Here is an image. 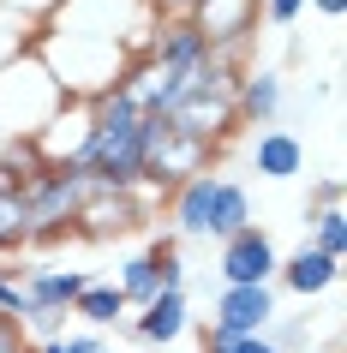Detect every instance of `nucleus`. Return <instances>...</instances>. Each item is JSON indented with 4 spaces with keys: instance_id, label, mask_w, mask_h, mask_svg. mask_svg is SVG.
Segmentation results:
<instances>
[{
    "instance_id": "obj_1",
    "label": "nucleus",
    "mask_w": 347,
    "mask_h": 353,
    "mask_svg": "<svg viewBox=\"0 0 347 353\" xmlns=\"http://www.w3.org/2000/svg\"><path fill=\"white\" fill-rule=\"evenodd\" d=\"M156 12L144 0H60L54 19L37 30V54L72 102L120 90L132 60H144Z\"/></svg>"
},
{
    "instance_id": "obj_2",
    "label": "nucleus",
    "mask_w": 347,
    "mask_h": 353,
    "mask_svg": "<svg viewBox=\"0 0 347 353\" xmlns=\"http://www.w3.org/2000/svg\"><path fill=\"white\" fill-rule=\"evenodd\" d=\"M84 108H90V138L78 150V174L90 180V192H144V162H138L144 108L132 102V90H102Z\"/></svg>"
},
{
    "instance_id": "obj_3",
    "label": "nucleus",
    "mask_w": 347,
    "mask_h": 353,
    "mask_svg": "<svg viewBox=\"0 0 347 353\" xmlns=\"http://www.w3.org/2000/svg\"><path fill=\"white\" fill-rule=\"evenodd\" d=\"M239 72H246V60L234 54H210L192 72V84H186V96L168 108V120H174V132H186V138H198V144L210 150H228L239 132V108H234V90H239Z\"/></svg>"
},
{
    "instance_id": "obj_4",
    "label": "nucleus",
    "mask_w": 347,
    "mask_h": 353,
    "mask_svg": "<svg viewBox=\"0 0 347 353\" xmlns=\"http://www.w3.org/2000/svg\"><path fill=\"white\" fill-rule=\"evenodd\" d=\"M72 96L54 84V72L42 66V54H19L12 66H0V138L12 144H37V132L66 108Z\"/></svg>"
},
{
    "instance_id": "obj_5",
    "label": "nucleus",
    "mask_w": 347,
    "mask_h": 353,
    "mask_svg": "<svg viewBox=\"0 0 347 353\" xmlns=\"http://www.w3.org/2000/svg\"><path fill=\"white\" fill-rule=\"evenodd\" d=\"M84 204H90V180L78 168H37L24 180V228H30V245L72 240Z\"/></svg>"
},
{
    "instance_id": "obj_6",
    "label": "nucleus",
    "mask_w": 347,
    "mask_h": 353,
    "mask_svg": "<svg viewBox=\"0 0 347 353\" xmlns=\"http://www.w3.org/2000/svg\"><path fill=\"white\" fill-rule=\"evenodd\" d=\"M275 323V281L264 288H216V312L204 323V353H228L239 335H264Z\"/></svg>"
},
{
    "instance_id": "obj_7",
    "label": "nucleus",
    "mask_w": 347,
    "mask_h": 353,
    "mask_svg": "<svg viewBox=\"0 0 347 353\" xmlns=\"http://www.w3.org/2000/svg\"><path fill=\"white\" fill-rule=\"evenodd\" d=\"M275 263H281L275 240H270L257 222H246L239 234H228V240H221L216 281H221V288H264V281H275Z\"/></svg>"
},
{
    "instance_id": "obj_8",
    "label": "nucleus",
    "mask_w": 347,
    "mask_h": 353,
    "mask_svg": "<svg viewBox=\"0 0 347 353\" xmlns=\"http://www.w3.org/2000/svg\"><path fill=\"white\" fill-rule=\"evenodd\" d=\"M150 192H90V204L78 210V228L72 234H84V240H126V234H138V228L150 222Z\"/></svg>"
},
{
    "instance_id": "obj_9",
    "label": "nucleus",
    "mask_w": 347,
    "mask_h": 353,
    "mask_svg": "<svg viewBox=\"0 0 347 353\" xmlns=\"http://www.w3.org/2000/svg\"><path fill=\"white\" fill-rule=\"evenodd\" d=\"M210 54H216V48H210V37L198 30V19H156L150 48H144L150 66H168V72H198Z\"/></svg>"
},
{
    "instance_id": "obj_10",
    "label": "nucleus",
    "mask_w": 347,
    "mask_h": 353,
    "mask_svg": "<svg viewBox=\"0 0 347 353\" xmlns=\"http://www.w3.org/2000/svg\"><path fill=\"white\" fill-rule=\"evenodd\" d=\"M257 0H204L198 12V30L210 37V48L216 54H234V60H246V42H252V30H257Z\"/></svg>"
},
{
    "instance_id": "obj_11",
    "label": "nucleus",
    "mask_w": 347,
    "mask_h": 353,
    "mask_svg": "<svg viewBox=\"0 0 347 353\" xmlns=\"http://www.w3.org/2000/svg\"><path fill=\"white\" fill-rule=\"evenodd\" d=\"M281 102H288V78L281 66H246L239 72V90H234V108H239V126H275L281 120Z\"/></svg>"
},
{
    "instance_id": "obj_12",
    "label": "nucleus",
    "mask_w": 347,
    "mask_h": 353,
    "mask_svg": "<svg viewBox=\"0 0 347 353\" xmlns=\"http://www.w3.org/2000/svg\"><path fill=\"white\" fill-rule=\"evenodd\" d=\"M186 330H192L186 288H162V294L150 299V305H138V317H132V341H144V347H174Z\"/></svg>"
},
{
    "instance_id": "obj_13",
    "label": "nucleus",
    "mask_w": 347,
    "mask_h": 353,
    "mask_svg": "<svg viewBox=\"0 0 347 353\" xmlns=\"http://www.w3.org/2000/svg\"><path fill=\"white\" fill-rule=\"evenodd\" d=\"M84 138H90V108H84V102H66V108L37 132V162L42 168H78Z\"/></svg>"
},
{
    "instance_id": "obj_14",
    "label": "nucleus",
    "mask_w": 347,
    "mask_h": 353,
    "mask_svg": "<svg viewBox=\"0 0 347 353\" xmlns=\"http://www.w3.org/2000/svg\"><path fill=\"white\" fill-rule=\"evenodd\" d=\"M90 270H60V263H24V299L30 312H72V299L90 288Z\"/></svg>"
},
{
    "instance_id": "obj_15",
    "label": "nucleus",
    "mask_w": 347,
    "mask_h": 353,
    "mask_svg": "<svg viewBox=\"0 0 347 353\" xmlns=\"http://www.w3.org/2000/svg\"><path fill=\"white\" fill-rule=\"evenodd\" d=\"M210 198H216V174H192L186 186L168 192L174 240H210Z\"/></svg>"
},
{
    "instance_id": "obj_16",
    "label": "nucleus",
    "mask_w": 347,
    "mask_h": 353,
    "mask_svg": "<svg viewBox=\"0 0 347 353\" xmlns=\"http://www.w3.org/2000/svg\"><path fill=\"white\" fill-rule=\"evenodd\" d=\"M252 168L264 180H299V174H306V144H299L288 126H264L252 138Z\"/></svg>"
},
{
    "instance_id": "obj_17",
    "label": "nucleus",
    "mask_w": 347,
    "mask_h": 353,
    "mask_svg": "<svg viewBox=\"0 0 347 353\" xmlns=\"http://www.w3.org/2000/svg\"><path fill=\"white\" fill-rule=\"evenodd\" d=\"M335 276H341V258H324V252H311V245H299L293 258L275 263V281H281L288 294H299V299L329 294V288H335Z\"/></svg>"
},
{
    "instance_id": "obj_18",
    "label": "nucleus",
    "mask_w": 347,
    "mask_h": 353,
    "mask_svg": "<svg viewBox=\"0 0 347 353\" xmlns=\"http://www.w3.org/2000/svg\"><path fill=\"white\" fill-rule=\"evenodd\" d=\"M30 228H24V174L0 168V258H24Z\"/></svg>"
},
{
    "instance_id": "obj_19",
    "label": "nucleus",
    "mask_w": 347,
    "mask_h": 353,
    "mask_svg": "<svg viewBox=\"0 0 347 353\" xmlns=\"http://www.w3.org/2000/svg\"><path fill=\"white\" fill-rule=\"evenodd\" d=\"M246 222H252V192L239 186V180H228V174H216V198H210V240H228V234H239Z\"/></svg>"
},
{
    "instance_id": "obj_20",
    "label": "nucleus",
    "mask_w": 347,
    "mask_h": 353,
    "mask_svg": "<svg viewBox=\"0 0 347 353\" xmlns=\"http://www.w3.org/2000/svg\"><path fill=\"white\" fill-rule=\"evenodd\" d=\"M72 317H84L96 335H102V330H120V323H126V299H120V288H114L108 276H96L90 288L72 299Z\"/></svg>"
},
{
    "instance_id": "obj_21",
    "label": "nucleus",
    "mask_w": 347,
    "mask_h": 353,
    "mask_svg": "<svg viewBox=\"0 0 347 353\" xmlns=\"http://www.w3.org/2000/svg\"><path fill=\"white\" fill-rule=\"evenodd\" d=\"M114 288H120V299H126V312L150 305V299L162 294V276H156V258H150V252H132V258L120 263V276H114Z\"/></svg>"
},
{
    "instance_id": "obj_22",
    "label": "nucleus",
    "mask_w": 347,
    "mask_h": 353,
    "mask_svg": "<svg viewBox=\"0 0 347 353\" xmlns=\"http://www.w3.org/2000/svg\"><path fill=\"white\" fill-rule=\"evenodd\" d=\"M306 222H311V252H324V258H341V252H347V210L341 204H335V210H311V216H306Z\"/></svg>"
},
{
    "instance_id": "obj_23",
    "label": "nucleus",
    "mask_w": 347,
    "mask_h": 353,
    "mask_svg": "<svg viewBox=\"0 0 347 353\" xmlns=\"http://www.w3.org/2000/svg\"><path fill=\"white\" fill-rule=\"evenodd\" d=\"M37 30L42 24H30V19H19V12L0 6V66H12L19 54H30L37 48Z\"/></svg>"
},
{
    "instance_id": "obj_24",
    "label": "nucleus",
    "mask_w": 347,
    "mask_h": 353,
    "mask_svg": "<svg viewBox=\"0 0 347 353\" xmlns=\"http://www.w3.org/2000/svg\"><path fill=\"white\" fill-rule=\"evenodd\" d=\"M30 353H114L108 347V335H60V341H37V347H30Z\"/></svg>"
},
{
    "instance_id": "obj_25",
    "label": "nucleus",
    "mask_w": 347,
    "mask_h": 353,
    "mask_svg": "<svg viewBox=\"0 0 347 353\" xmlns=\"http://www.w3.org/2000/svg\"><path fill=\"white\" fill-rule=\"evenodd\" d=\"M0 6H6V12H19V19H30V24H48L60 0H0Z\"/></svg>"
},
{
    "instance_id": "obj_26",
    "label": "nucleus",
    "mask_w": 347,
    "mask_h": 353,
    "mask_svg": "<svg viewBox=\"0 0 347 353\" xmlns=\"http://www.w3.org/2000/svg\"><path fill=\"white\" fill-rule=\"evenodd\" d=\"M257 6H264V19H270V24H281V30H288V24L299 19V12H306V0H257Z\"/></svg>"
},
{
    "instance_id": "obj_27",
    "label": "nucleus",
    "mask_w": 347,
    "mask_h": 353,
    "mask_svg": "<svg viewBox=\"0 0 347 353\" xmlns=\"http://www.w3.org/2000/svg\"><path fill=\"white\" fill-rule=\"evenodd\" d=\"M150 12H156V19H192V12H198L204 0H144Z\"/></svg>"
},
{
    "instance_id": "obj_28",
    "label": "nucleus",
    "mask_w": 347,
    "mask_h": 353,
    "mask_svg": "<svg viewBox=\"0 0 347 353\" xmlns=\"http://www.w3.org/2000/svg\"><path fill=\"white\" fill-rule=\"evenodd\" d=\"M0 353H30V335H24L12 317H0Z\"/></svg>"
},
{
    "instance_id": "obj_29",
    "label": "nucleus",
    "mask_w": 347,
    "mask_h": 353,
    "mask_svg": "<svg viewBox=\"0 0 347 353\" xmlns=\"http://www.w3.org/2000/svg\"><path fill=\"white\" fill-rule=\"evenodd\" d=\"M311 198H317V210H335V204H341V180H335V174H329V180H317V186H311Z\"/></svg>"
},
{
    "instance_id": "obj_30",
    "label": "nucleus",
    "mask_w": 347,
    "mask_h": 353,
    "mask_svg": "<svg viewBox=\"0 0 347 353\" xmlns=\"http://www.w3.org/2000/svg\"><path fill=\"white\" fill-rule=\"evenodd\" d=\"M228 353H275L264 335H239V341H228Z\"/></svg>"
},
{
    "instance_id": "obj_31",
    "label": "nucleus",
    "mask_w": 347,
    "mask_h": 353,
    "mask_svg": "<svg viewBox=\"0 0 347 353\" xmlns=\"http://www.w3.org/2000/svg\"><path fill=\"white\" fill-rule=\"evenodd\" d=\"M306 6H317L324 19H341V12H347V0H306Z\"/></svg>"
},
{
    "instance_id": "obj_32",
    "label": "nucleus",
    "mask_w": 347,
    "mask_h": 353,
    "mask_svg": "<svg viewBox=\"0 0 347 353\" xmlns=\"http://www.w3.org/2000/svg\"><path fill=\"white\" fill-rule=\"evenodd\" d=\"M6 144H12V138H0V162H6Z\"/></svg>"
}]
</instances>
